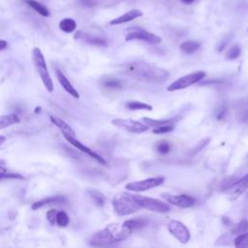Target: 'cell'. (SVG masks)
Here are the masks:
<instances>
[{
    "mask_svg": "<svg viewBox=\"0 0 248 248\" xmlns=\"http://www.w3.org/2000/svg\"><path fill=\"white\" fill-rule=\"evenodd\" d=\"M103 85L108 89H121L122 88V81L114 78H108L103 81Z\"/></svg>",
    "mask_w": 248,
    "mask_h": 248,
    "instance_id": "cell-31",
    "label": "cell"
},
{
    "mask_svg": "<svg viewBox=\"0 0 248 248\" xmlns=\"http://www.w3.org/2000/svg\"><path fill=\"white\" fill-rule=\"evenodd\" d=\"M131 233L132 232L123 224H108L91 235L89 244L94 247L108 246L126 239Z\"/></svg>",
    "mask_w": 248,
    "mask_h": 248,
    "instance_id": "cell-2",
    "label": "cell"
},
{
    "mask_svg": "<svg viewBox=\"0 0 248 248\" xmlns=\"http://www.w3.org/2000/svg\"><path fill=\"white\" fill-rule=\"evenodd\" d=\"M241 53V48H240V46L238 44H233L232 45L228 50L226 51L225 53V58L227 60H234L236 58L239 57Z\"/></svg>",
    "mask_w": 248,
    "mask_h": 248,
    "instance_id": "cell-27",
    "label": "cell"
},
{
    "mask_svg": "<svg viewBox=\"0 0 248 248\" xmlns=\"http://www.w3.org/2000/svg\"><path fill=\"white\" fill-rule=\"evenodd\" d=\"M173 129H174L173 124H168V125H163V126L154 128L152 130V133L153 134H157V135H159V134H167V133L171 132Z\"/></svg>",
    "mask_w": 248,
    "mask_h": 248,
    "instance_id": "cell-36",
    "label": "cell"
},
{
    "mask_svg": "<svg viewBox=\"0 0 248 248\" xmlns=\"http://www.w3.org/2000/svg\"><path fill=\"white\" fill-rule=\"evenodd\" d=\"M49 119L51 121L52 124H54L62 133L64 139L65 138H76V133L73 130V128L63 119L53 116V115H49Z\"/></svg>",
    "mask_w": 248,
    "mask_h": 248,
    "instance_id": "cell-16",
    "label": "cell"
},
{
    "mask_svg": "<svg viewBox=\"0 0 248 248\" xmlns=\"http://www.w3.org/2000/svg\"><path fill=\"white\" fill-rule=\"evenodd\" d=\"M143 13L139 10V9H132L128 12H126L125 14L121 15L120 16L118 17H115L113 18L112 20L109 21V24L110 25H119V24H123V23H127V22H130L138 17H140L142 16Z\"/></svg>",
    "mask_w": 248,
    "mask_h": 248,
    "instance_id": "cell-15",
    "label": "cell"
},
{
    "mask_svg": "<svg viewBox=\"0 0 248 248\" xmlns=\"http://www.w3.org/2000/svg\"><path fill=\"white\" fill-rule=\"evenodd\" d=\"M162 197L166 200V202L169 204H172L180 208H189L196 203V200L193 197L186 194H181V195L163 194Z\"/></svg>",
    "mask_w": 248,
    "mask_h": 248,
    "instance_id": "cell-12",
    "label": "cell"
},
{
    "mask_svg": "<svg viewBox=\"0 0 248 248\" xmlns=\"http://www.w3.org/2000/svg\"><path fill=\"white\" fill-rule=\"evenodd\" d=\"M248 188V173L242 176L239 180L232 183L228 186L224 192L230 201L237 200Z\"/></svg>",
    "mask_w": 248,
    "mask_h": 248,
    "instance_id": "cell-11",
    "label": "cell"
},
{
    "mask_svg": "<svg viewBox=\"0 0 248 248\" xmlns=\"http://www.w3.org/2000/svg\"><path fill=\"white\" fill-rule=\"evenodd\" d=\"M204 78H205V72L204 71H196V72H193V73H190L188 75L180 77L179 78H177L176 80L171 82L167 87V90L171 92V91H177V90L185 89V88L201 81Z\"/></svg>",
    "mask_w": 248,
    "mask_h": 248,
    "instance_id": "cell-7",
    "label": "cell"
},
{
    "mask_svg": "<svg viewBox=\"0 0 248 248\" xmlns=\"http://www.w3.org/2000/svg\"><path fill=\"white\" fill-rule=\"evenodd\" d=\"M180 2H182L185 5H189V4H193L196 0H179Z\"/></svg>",
    "mask_w": 248,
    "mask_h": 248,
    "instance_id": "cell-42",
    "label": "cell"
},
{
    "mask_svg": "<svg viewBox=\"0 0 248 248\" xmlns=\"http://www.w3.org/2000/svg\"><path fill=\"white\" fill-rule=\"evenodd\" d=\"M168 231L170 233L174 236L180 243L186 244L191 239V233L188 228L180 221L171 220L168 223Z\"/></svg>",
    "mask_w": 248,
    "mask_h": 248,
    "instance_id": "cell-9",
    "label": "cell"
},
{
    "mask_svg": "<svg viewBox=\"0 0 248 248\" xmlns=\"http://www.w3.org/2000/svg\"><path fill=\"white\" fill-rule=\"evenodd\" d=\"M134 198L140 208H144L153 212L166 213L170 211L171 208L168 202H162L158 199H154L146 196H140V195H134Z\"/></svg>",
    "mask_w": 248,
    "mask_h": 248,
    "instance_id": "cell-6",
    "label": "cell"
},
{
    "mask_svg": "<svg viewBox=\"0 0 248 248\" xmlns=\"http://www.w3.org/2000/svg\"><path fill=\"white\" fill-rule=\"evenodd\" d=\"M4 178H18V179H23L24 177L21 176L20 174L17 173H6Z\"/></svg>",
    "mask_w": 248,
    "mask_h": 248,
    "instance_id": "cell-39",
    "label": "cell"
},
{
    "mask_svg": "<svg viewBox=\"0 0 248 248\" xmlns=\"http://www.w3.org/2000/svg\"><path fill=\"white\" fill-rule=\"evenodd\" d=\"M116 2H118V0H82L81 1V3L86 7H93V6H97L105 3H108L111 5L112 3H116Z\"/></svg>",
    "mask_w": 248,
    "mask_h": 248,
    "instance_id": "cell-34",
    "label": "cell"
},
{
    "mask_svg": "<svg viewBox=\"0 0 248 248\" xmlns=\"http://www.w3.org/2000/svg\"><path fill=\"white\" fill-rule=\"evenodd\" d=\"M77 28V22L71 17H65L59 21V29L64 33H73Z\"/></svg>",
    "mask_w": 248,
    "mask_h": 248,
    "instance_id": "cell-25",
    "label": "cell"
},
{
    "mask_svg": "<svg viewBox=\"0 0 248 248\" xmlns=\"http://www.w3.org/2000/svg\"><path fill=\"white\" fill-rule=\"evenodd\" d=\"M248 231V220L242 219L239 223H237L235 226H233L230 232L232 235H238L241 233H244Z\"/></svg>",
    "mask_w": 248,
    "mask_h": 248,
    "instance_id": "cell-28",
    "label": "cell"
},
{
    "mask_svg": "<svg viewBox=\"0 0 248 248\" xmlns=\"http://www.w3.org/2000/svg\"><path fill=\"white\" fill-rule=\"evenodd\" d=\"M209 140H210V139L207 138V139H204V140H202V141H200V142L198 143V145L193 149V154H196V153L200 152L204 146H206V144L209 142Z\"/></svg>",
    "mask_w": 248,
    "mask_h": 248,
    "instance_id": "cell-37",
    "label": "cell"
},
{
    "mask_svg": "<svg viewBox=\"0 0 248 248\" xmlns=\"http://www.w3.org/2000/svg\"><path fill=\"white\" fill-rule=\"evenodd\" d=\"M66 202V198L64 196H52V197H48V198H45L42 199L40 201L35 202L32 204V209L33 210H38L42 207H44L45 205L47 204H51V203H62Z\"/></svg>",
    "mask_w": 248,
    "mask_h": 248,
    "instance_id": "cell-18",
    "label": "cell"
},
{
    "mask_svg": "<svg viewBox=\"0 0 248 248\" xmlns=\"http://www.w3.org/2000/svg\"><path fill=\"white\" fill-rule=\"evenodd\" d=\"M112 206L115 213L120 216L131 215L140 209L134 198V195L125 192L118 193L114 196L112 200Z\"/></svg>",
    "mask_w": 248,
    "mask_h": 248,
    "instance_id": "cell-3",
    "label": "cell"
},
{
    "mask_svg": "<svg viewBox=\"0 0 248 248\" xmlns=\"http://www.w3.org/2000/svg\"><path fill=\"white\" fill-rule=\"evenodd\" d=\"M200 46L201 43L198 41H185L179 45V49L186 54H192L196 52Z\"/></svg>",
    "mask_w": 248,
    "mask_h": 248,
    "instance_id": "cell-24",
    "label": "cell"
},
{
    "mask_svg": "<svg viewBox=\"0 0 248 248\" xmlns=\"http://www.w3.org/2000/svg\"><path fill=\"white\" fill-rule=\"evenodd\" d=\"M88 193L92 199V201L99 206H103L104 203H105V196L97 191V190H94V189H89L88 190Z\"/></svg>",
    "mask_w": 248,
    "mask_h": 248,
    "instance_id": "cell-32",
    "label": "cell"
},
{
    "mask_svg": "<svg viewBox=\"0 0 248 248\" xmlns=\"http://www.w3.org/2000/svg\"><path fill=\"white\" fill-rule=\"evenodd\" d=\"M3 165H5V161H4V160H1V159H0V166H3Z\"/></svg>",
    "mask_w": 248,
    "mask_h": 248,
    "instance_id": "cell-45",
    "label": "cell"
},
{
    "mask_svg": "<svg viewBox=\"0 0 248 248\" xmlns=\"http://www.w3.org/2000/svg\"><path fill=\"white\" fill-rule=\"evenodd\" d=\"M120 68L125 75L142 81L163 82L170 78V73L167 70L144 61L127 62Z\"/></svg>",
    "mask_w": 248,
    "mask_h": 248,
    "instance_id": "cell-1",
    "label": "cell"
},
{
    "mask_svg": "<svg viewBox=\"0 0 248 248\" xmlns=\"http://www.w3.org/2000/svg\"><path fill=\"white\" fill-rule=\"evenodd\" d=\"M156 151L162 155H165V154H168L170 149H171V145L170 143L168 141V140H160L156 143Z\"/></svg>",
    "mask_w": 248,
    "mask_h": 248,
    "instance_id": "cell-33",
    "label": "cell"
},
{
    "mask_svg": "<svg viewBox=\"0 0 248 248\" xmlns=\"http://www.w3.org/2000/svg\"><path fill=\"white\" fill-rule=\"evenodd\" d=\"M56 213H57V211H56L55 209H50V210H48L47 213H46V219H47V221H48L50 224H52V225L55 224Z\"/></svg>",
    "mask_w": 248,
    "mask_h": 248,
    "instance_id": "cell-38",
    "label": "cell"
},
{
    "mask_svg": "<svg viewBox=\"0 0 248 248\" xmlns=\"http://www.w3.org/2000/svg\"><path fill=\"white\" fill-rule=\"evenodd\" d=\"M165 181L164 176H155V177H149L143 180L140 181H134L127 183L125 186V189L128 191H133V192H144L148 191L152 188H155Z\"/></svg>",
    "mask_w": 248,
    "mask_h": 248,
    "instance_id": "cell-8",
    "label": "cell"
},
{
    "mask_svg": "<svg viewBox=\"0 0 248 248\" xmlns=\"http://www.w3.org/2000/svg\"><path fill=\"white\" fill-rule=\"evenodd\" d=\"M233 245L234 248H248V231L236 235L233 239Z\"/></svg>",
    "mask_w": 248,
    "mask_h": 248,
    "instance_id": "cell-29",
    "label": "cell"
},
{
    "mask_svg": "<svg viewBox=\"0 0 248 248\" xmlns=\"http://www.w3.org/2000/svg\"><path fill=\"white\" fill-rule=\"evenodd\" d=\"M55 75H56V78H57L60 85L64 88V90L67 93H69L72 97H74L76 99H78L79 98V93L73 86V84L69 81V79L66 78V76L59 69H55Z\"/></svg>",
    "mask_w": 248,
    "mask_h": 248,
    "instance_id": "cell-17",
    "label": "cell"
},
{
    "mask_svg": "<svg viewBox=\"0 0 248 248\" xmlns=\"http://www.w3.org/2000/svg\"><path fill=\"white\" fill-rule=\"evenodd\" d=\"M69 223H70V218L68 214L65 211H57L55 224L61 228H65L69 225Z\"/></svg>",
    "mask_w": 248,
    "mask_h": 248,
    "instance_id": "cell-30",
    "label": "cell"
},
{
    "mask_svg": "<svg viewBox=\"0 0 248 248\" xmlns=\"http://www.w3.org/2000/svg\"><path fill=\"white\" fill-rule=\"evenodd\" d=\"M20 118L17 114L16 113H11V114H5L0 116V130L5 129L9 126H12L14 124L19 123Z\"/></svg>",
    "mask_w": 248,
    "mask_h": 248,
    "instance_id": "cell-22",
    "label": "cell"
},
{
    "mask_svg": "<svg viewBox=\"0 0 248 248\" xmlns=\"http://www.w3.org/2000/svg\"><path fill=\"white\" fill-rule=\"evenodd\" d=\"M111 124L121 128L127 132L130 133H134V134H140L145 132L148 127L143 124L142 122L140 121H136L133 119H123V118H115L113 120H111Z\"/></svg>",
    "mask_w": 248,
    "mask_h": 248,
    "instance_id": "cell-10",
    "label": "cell"
},
{
    "mask_svg": "<svg viewBox=\"0 0 248 248\" xmlns=\"http://www.w3.org/2000/svg\"><path fill=\"white\" fill-rule=\"evenodd\" d=\"M133 40H140L152 45H157L162 42V38L160 36L149 32L140 26H133L127 29L125 41L129 42Z\"/></svg>",
    "mask_w": 248,
    "mask_h": 248,
    "instance_id": "cell-5",
    "label": "cell"
},
{
    "mask_svg": "<svg viewBox=\"0 0 248 248\" xmlns=\"http://www.w3.org/2000/svg\"><path fill=\"white\" fill-rule=\"evenodd\" d=\"M5 141H6V137L0 135V146H1Z\"/></svg>",
    "mask_w": 248,
    "mask_h": 248,
    "instance_id": "cell-43",
    "label": "cell"
},
{
    "mask_svg": "<svg viewBox=\"0 0 248 248\" xmlns=\"http://www.w3.org/2000/svg\"><path fill=\"white\" fill-rule=\"evenodd\" d=\"M6 173H7V169L0 166V179H3L4 176L6 175Z\"/></svg>",
    "mask_w": 248,
    "mask_h": 248,
    "instance_id": "cell-41",
    "label": "cell"
},
{
    "mask_svg": "<svg viewBox=\"0 0 248 248\" xmlns=\"http://www.w3.org/2000/svg\"><path fill=\"white\" fill-rule=\"evenodd\" d=\"M65 140L70 143L72 144L73 146H75L77 149H78L79 151L87 154L88 156H90L91 158H93L94 160H96L98 163L102 164V165H105L106 164V160L101 156L99 155L97 152L93 151L92 149H90L89 147H87L86 145H84L83 143H81L79 140H78L76 138H65Z\"/></svg>",
    "mask_w": 248,
    "mask_h": 248,
    "instance_id": "cell-13",
    "label": "cell"
},
{
    "mask_svg": "<svg viewBox=\"0 0 248 248\" xmlns=\"http://www.w3.org/2000/svg\"><path fill=\"white\" fill-rule=\"evenodd\" d=\"M24 2H25V4H27L30 8H32L36 13H38L42 16H44V17L49 16L48 9L45 5L41 4L40 2H38L36 0H24Z\"/></svg>",
    "mask_w": 248,
    "mask_h": 248,
    "instance_id": "cell-23",
    "label": "cell"
},
{
    "mask_svg": "<svg viewBox=\"0 0 248 248\" xmlns=\"http://www.w3.org/2000/svg\"><path fill=\"white\" fill-rule=\"evenodd\" d=\"M122 224L133 232L134 231H140L144 227H146V225L148 224V219L145 217H137V218L126 220Z\"/></svg>",
    "mask_w": 248,
    "mask_h": 248,
    "instance_id": "cell-19",
    "label": "cell"
},
{
    "mask_svg": "<svg viewBox=\"0 0 248 248\" xmlns=\"http://www.w3.org/2000/svg\"><path fill=\"white\" fill-rule=\"evenodd\" d=\"M40 110H41V107H36V108H35V113H39Z\"/></svg>",
    "mask_w": 248,
    "mask_h": 248,
    "instance_id": "cell-44",
    "label": "cell"
},
{
    "mask_svg": "<svg viewBox=\"0 0 248 248\" xmlns=\"http://www.w3.org/2000/svg\"><path fill=\"white\" fill-rule=\"evenodd\" d=\"M75 39H79L84 41L87 44L94 45V46H108V40L99 35H94V34H89V33H84L82 31H78L76 33L74 36Z\"/></svg>",
    "mask_w": 248,
    "mask_h": 248,
    "instance_id": "cell-14",
    "label": "cell"
},
{
    "mask_svg": "<svg viewBox=\"0 0 248 248\" xmlns=\"http://www.w3.org/2000/svg\"><path fill=\"white\" fill-rule=\"evenodd\" d=\"M32 60L37 69V72L41 78V80L48 92H52L54 89L51 77L48 73L46 62L42 50L39 47H34L32 50Z\"/></svg>",
    "mask_w": 248,
    "mask_h": 248,
    "instance_id": "cell-4",
    "label": "cell"
},
{
    "mask_svg": "<svg viewBox=\"0 0 248 248\" xmlns=\"http://www.w3.org/2000/svg\"><path fill=\"white\" fill-rule=\"evenodd\" d=\"M178 117H172V118H166V119H153L149 117H142L141 120L142 122L147 126V127H160L163 125H168V124H173V122H176Z\"/></svg>",
    "mask_w": 248,
    "mask_h": 248,
    "instance_id": "cell-20",
    "label": "cell"
},
{
    "mask_svg": "<svg viewBox=\"0 0 248 248\" xmlns=\"http://www.w3.org/2000/svg\"><path fill=\"white\" fill-rule=\"evenodd\" d=\"M236 119L239 122L248 121V98L242 99L237 103Z\"/></svg>",
    "mask_w": 248,
    "mask_h": 248,
    "instance_id": "cell-21",
    "label": "cell"
},
{
    "mask_svg": "<svg viewBox=\"0 0 248 248\" xmlns=\"http://www.w3.org/2000/svg\"><path fill=\"white\" fill-rule=\"evenodd\" d=\"M8 46V42L5 40H0V51L6 49Z\"/></svg>",
    "mask_w": 248,
    "mask_h": 248,
    "instance_id": "cell-40",
    "label": "cell"
},
{
    "mask_svg": "<svg viewBox=\"0 0 248 248\" xmlns=\"http://www.w3.org/2000/svg\"><path fill=\"white\" fill-rule=\"evenodd\" d=\"M228 114V106L227 105H221L216 110H215V117L217 120H223Z\"/></svg>",
    "mask_w": 248,
    "mask_h": 248,
    "instance_id": "cell-35",
    "label": "cell"
},
{
    "mask_svg": "<svg viewBox=\"0 0 248 248\" xmlns=\"http://www.w3.org/2000/svg\"><path fill=\"white\" fill-rule=\"evenodd\" d=\"M125 107L130 110H152V106L140 101H131L125 104Z\"/></svg>",
    "mask_w": 248,
    "mask_h": 248,
    "instance_id": "cell-26",
    "label": "cell"
}]
</instances>
